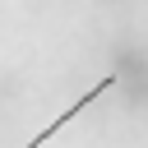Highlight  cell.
<instances>
[{"instance_id":"cell-1","label":"cell","mask_w":148,"mask_h":148,"mask_svg":"<svg viewBox=\"0 0 148 148\" xmlns=\"http://www.w3.org/2000/svg\"><path fill=\"white\" fill-rule=\"evenodd\" d=\"M116 83H120V74H116V69H111V74H102V79H97V83H92V88H88V92H83V97H79L74 106H65V116H56V120H51V125H46V130H42V134H37L32 143H23V148H37V143H46V139H51L56 130H65V125H69V120H74V116H79L83 106H92V102H97L102 92H111Z\"/></svg>"}]
</instances>
